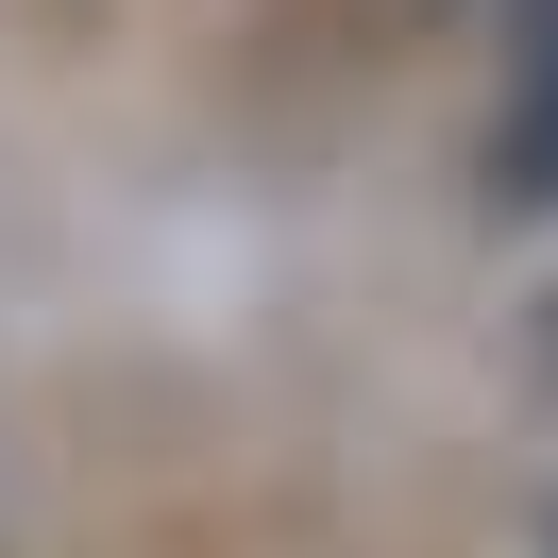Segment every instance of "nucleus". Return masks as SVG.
Instances as JSON below:
<instances>
[{
    "mask_svg": "<svg viewBox=\"0 0 558 558\" xmlns=\"http://www.w3.org/2000/svg\"><path fill=\"white\" fill-rule=\"evenodd\" d=\"M490 186L508 204H558V0L508 17V102H490Z\"/></svg>",
    "mask_w": 558,
    "mask_h": 558,
    "instance_id": "1",
    "label": "nucleus"
}]
</instances>
